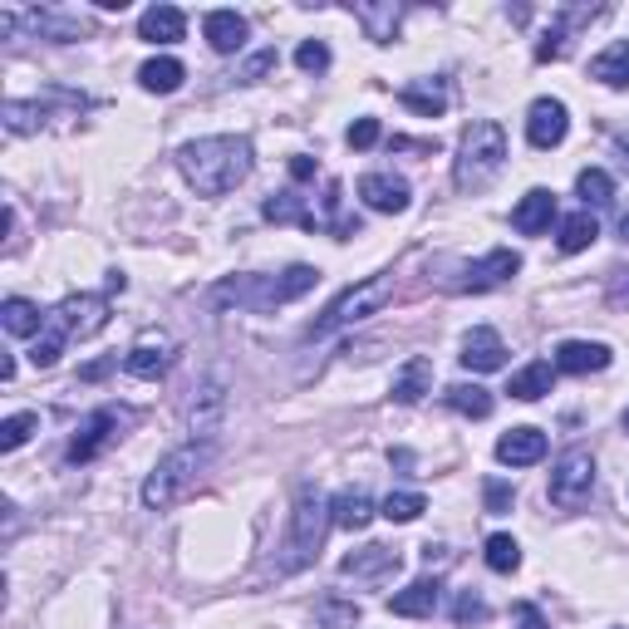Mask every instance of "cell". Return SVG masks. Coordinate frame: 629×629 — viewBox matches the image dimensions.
Returning <instances> with one entry per match:
<instances>
[{
  "mask_svg": "<svg viewBox=\"0 0 629 629\" xmlns=\"http://www.w3.org/2000/svg\"><path fill=\"white\" fill-rule=\"evenodd\" d=\"M182 80H187V70H182L178 60H168V54H163V60H148V64L138 70V84H143L148 94H178Z\"/></svg>",
  "mask_w": 629,
  "mask_h": 629,
  "instance_id": "obj_33",
  "label": "cell"
},
{
  "mask_svg": "<svg viewBox=\"0 0 629 629\" xmlns=\"http://www.w3.org/2000/svg\"><path fill=\"white\" fill-rule=\"evenodd\" d=\"M546 458V433L541 428H512V433L496 438V462L502 468H532Z\"/></svg>",
  "mask_w": 629,
  "mask_h": 629,
  "instance_id": "obj_16",
  "label": "cell"
},
{
  "mask_svg": "<svg viewBox=\"0 0 629 629\" xmlns=\"http://www.w3.org/2000/svg\"><path fill=\"white\" fill-rule=\"evenodd\" d=\"M502 168H506V128L496 124V118H472L468 134L458 143L452 187H458V192H488Z\"/></svg>",
  "mask_w": 629,
  "mask_h": 629,
  "instance_id": "obj_4",
  "label": "cell"
},
{
  "mask_svg": "<svg viewBox=\"0 0 629 629\" xmlns=\"http://www.w3.org/2000/svg\"><path fill=\"white\" fill-rule=\"evenodd\" d=\"M379 134H384V128H379V118H355V124H349V148H374V143H379Z\"/></svg>",
  "mask_w": 629,
  "mask_h": 629,
  "instance_id": "obj_47",
  "label": "cell"
},
{
  "mask_svg": "<svg viewBox=\"0 0 629 629\" xmlns=\"http://www.w3.org/2000/svg\"><path fill=\"white\" fill-rule=\"evenodd\" d=\"M570 134V108L560 104V98H536L532 108H526V143L532 148H560Z\"/></svg>",
  "mask_w": 629,
  "mask_h": 629,
  "instance_id": "obj_13",
  "label": "cell"
},
{
  "mask_svg": "<svg viewBox=\"0 0 629 629\" xmlns=\"http://www.w3.org/2000/svg\"><path fill=\"white\" fill-rule=\"evenodd\" d=\"M590 492H595V458L585 448H570L551 472V506L576 512V506L590 502Z\"/></svg>",
  "mask_w": 629,
  "mask_h": 629,
  "instance_id": "obj_10",
  "label": "cell"
},
{
  "mask_svg": "<svg viewBox=\"0 0 629 629\" xmlns=\"http://www.w3.org/2000/svg\"><path fill=\"white\" fill-rule=\"evenodd\" d=\"M50 98H6V108H0V124H6V134H40V128L50 124Z\"/></svg>",
  "mask_w": 629,
  "mask_h": 629,
  "instance_id": "obj_24",
  "label": "cell"
},
{
  "mask_svg": "<svg viewBox=\"0 0 629 629\" xmlns=\"http://www.w3.org/2000/svg\"><path fill=\"white\" fill-rule=\"evenodd\" d=\"M319 281L315 266H291L281 275H231L212 291L217 305H237V311H275V305H291L301 295H311Z\"/></svg>",
  "mask_w": 629,
  "mask_h": 629,
  "instance_id": "obj_3",
  "label": "cell"
},
{
  "mask_svg": "<svg viewBox=\"0 0 629 629\" xmlns=\"http://www.w3.org/2000/svg\"><path fill=\"white\" fill-rule=\"evenodd\" d=\"M35 428H40V413H10L6 423H0V452H15V448H25Z\"/></svg>",
  "mask_w": 629,
  "mask_h": 629,
  "instance_id": "obj_41",
  "label": "cell"
},
{
  "mask_svg": "<svg viewBox=\"0 0 629 629\" xmlns=\"http://www.w3.org/2000/svg\"><path fill=\"white\" fill-rule=\"evenodd\" d=\"M605 295H610V305H615V311H629V271L615 275V281H610V291H605Z\"/></svg>",
  "mask_w": 629,
  "mask_h": 629,
  "instance_id": "obj_49",
  "label": "cell"
},
{
  "mask_svg": "<svg viewBox=\"0 0 629 629\" xmlns=\"http://www.w3.org/2000/svg\"><path fill=\"white\" fill-rule=\"evenodd\" d=\"M104 325H108V295H70V301H60L45 315V329L30 345V364L35 369H54L70 339H94Z\"/></svg>",
  "mask_w": 629,
  "mask_h": 629,
  "instance_id": "obj_2",
  "label": "cell"
},
{
  "mask_svg": "<svg viewBox=\"0 0 629 629\" xmlns=\"http://www.w3.org/2000/svg\"><path fill=\"white\" fill-rule=\"evenodd\" d=\"M222 418H227V379L222 374H207V379H197L182 399L187 438H192V443H212V438L222 433Z\"/></svg>",
  "mask_w": 629,
  "mask_h": 629,
  "instance_id": "obj_8",
  "label": "cell"
},
{
  "mask_svg": "<svg viewBox=\"0 0 629 629\" xmlns=\"http://www.w3.org/2000/svg\"><path fill=\"white\" fill-rule=\"evenodd\" d=\"M355 20L364 25V35H369L374 45H389V40L399 35L403 6L399 0H364V6H355Z\"/></svg>",
  "mask_w": 629,
  "mask_h": 629,
  "instance_id": "obj_23",
  "label": "cell"
},
{
  "mask_svg": "<svg viewBox=\"0 0 629 629\" xmlns=\"http://www.w3.org/2000/svg\"><path fill=\"white\" fill-rule=\"evenodd\" d=\"M610 345H595V339H566L556 349V374H600L610 369Z\"/></svg>",
  "mask_w": 629,
  "mask_h": 629,
  "instance_id": "obj_21",
  "label": "cell"
},
{
  "mask_svg": "<svg viewBox=\"0 0 629 629\" xmlns=\"http://www.w3.org/2000/svg\"><path fill=\"white\" fill-rule=\"evenodd\" d=\"M187 35V15L178 6H148L138 15V40H148V45H178Z\"/></svg>",
  "mask_w": 629,
  "mask_h": 629,
  "instance_id": "obj_19",
  "label": "cell"
},
{
  "mask_svg": "<svg viewBox=\"0 0 629 629\" xmlns=\"http://www.w3.org/2000/svg\"><path fill=\"white\" fill-rule=\"evenodd\" d=\"M506 364V345H502V335L488 325H478L468 339H462V369H472V374H492V369H502Z\"/></svg>",
  "mask_w": 629,
  "mask_h": 629,
  "instance_id": "obj_18",
  "label": "cell"
},
{
  "mask_svg": "<svg viewBox=\"0 0 629 629\" xmlns=\"http://www.w3.org/2000/svg\"><path fill=\"white\" fill-rule=\"evenodd\" d=\"M0 325H6L10 335H40V329H45V315H40L35 301H25V295H10V301L0 305Z\"/></svg>",
  "mask_w": 629,
  "mask_h": 629,
  "instance_id": "obj_35",
  "label": "cell"
},
{
  "mask_svg": "<svg viewBox=\"0 0 629 629\" xmlns=\"http://www.w3.org/2000/svg\"><path fill=\"white\" fill-rule=\"evenodd\" d=\"M488 566L496 570V576H512L516 566H522V546H516L506 532H496V536H488Z\"/></svg>",
  "mask_w": 629,
  "mask_h": 629,
  "instance_id": "obj_40",
  "label": "cell"
},
{
  "mask_svg": "<svg viewBox=\"0 0 629 629\" xmlns=\"http://www.w3.org/2000/svg\"><path fill=\"white\" fill-rule=\"evenodd\" d=\"M275 64H281V54H275V45H271V50H256V54H251V60L237 70V80H241V84H261V80H266V74L275 70Z\"/></svg>",
  "mask_w": 629,
  "mask_h": 629,
  "instance_id": "obj_45",
  "label": "cell"
},
{
  "mask_svg": "<svg viewBox=\"0 0 629 629\" xmlns=\"http://www.w3.org/2000/svg\"><path fill=\"white\" fill-rule=\"evenodd\" d=\"M114 364H118V359H98V364H90V369L80 374V379H90V384H94V379H104V374L114 369Z\"/></svg>",
  "mask_w": 629,
  "mask_h": 629,
  "instance_id": "obj_52",
  "label": "cell"
},
{
  "mask_svg": "<svg viewBox=\"0 0 629 629\" xmlns=\"http://www.w3.org/2000/svg\"><path fill=\"white\" fill-rule=\"evenodd\" d=\"M590 80L610 84V90H629V40H615L590 60Z\"/></svg>",
  "mask_w": 629,
  "mask_h": 629,
  "instance_id": "obj_32",
  "label": "cell"
},
{
  "mask_svg": "<svg viewBox=\"0 0 629 629\" xmlns=\"http://www.w3.org/2000/svg\"><path fill=\"white\" fill-rule=\"evenodd\" d=\"M212 458H217L212 443L172 448L168 458L148 472V482H143V506H148V512H168V506L187 502V496L197 492V482H202V472L212 468Z\"/></svg>",
  "mask_w": 629,
  "mask_h": 629,
  "instance_id": "obj_5",
  "label": "cell"
},
{
  "mask_svg": "<svg viewBox=\"0 0 629 629\" xmlns=\"http://www.w3.org/2000/svg\"><path fill=\"white\" fill-rule=\"evenodd\" d=\"M399 104L418 118H443L452 94H448V80H408L399 90Z\"/></svg>",
  "mask_w": 629,
  "mask_h": 629,
  "instance_id": "obj_17",
  "label": "cell"
},
{
  "mask_svg": "<svg viewBox=\"0 0 629 629\" xmlns=\"http://www.w3.org/2000/svg\"><path fill=\"white\" fill-rule=\"evenodd\" d=\"M291 178L295 182H311L315 178V158H301V153H295V158H291Z\"/></svg>",
  "mask_w": 629,
  "mask_h": 629,
  "instance_id": "obj_50",
  "label": "cell"
},
{
  "mask_svg": "<svg viewBox=\"0 0 629 629\" xmlns=\"http://www.w3.org/2000/svg\"><path fill=\"white\" fill-rule=\"evenodd\" d=\"M403 566V556L394 546H364V551H349L339 560V576H355V580H374V576H394Z\"/></svg>",
  "mask_w": 629,
  "mask_h": 629,
  "instance_id": "obj_22",
  "label": "cell"
},
{
  "mask_svg": "<svg viewBox=\"0 0 629 629\" xmlns=\"http://www.w3.org/2000/svg\"><path fill=\"white\" fill-rule=\"evenodd\" d=\"M295 64H301V74H325L329 70V45H325V40H301Z\"/></svg>",
  "mask_w": 629,
  "mask_h": 629,
  "instance_id": "obj_43",
  "label": "cell"
},
{
  "mask_svg": "<svg viewBox=\"0 0 629 629\" xmlns=\"http://www.w3.org/2000/svg\"><path fill=\"white\" fill-rule=\"evenodd\" d=\"M335 526V516H329V502L319 496V488L305 482L301 492H295V512H291V532L281 541V556H275V570L281 576H295V570L315 566L319 546H325V532Z\"/></svg>",
  "mask_w": 629,
  "mask_h": 629,
  "instance_id": "obj_6",
  "label": "cell"
},
{
  "mask_svg": "<svg viewBox=\"0 0 629 629\" xmlns=\"http://www.w3.org/2000/svg\"><path fill=\"white\" fill-rule=\"evenodd\" d=\"M423 566L433 570V566H448V546H433V541H428L423 546Z\"/></svg>",
  "mask_w": 629,
  "mask_h": 629,
  "instance_id": "obj_51",
  "label": "cell"
},
{
  "mask_svg": "<svg viewBox=\"0 0 629 629\" xmlns=\"http://www.w3.org/2000/svg\"><path fill=\"white\" fill-rule=\"evenodd\" d=\"M551 222H556V192H546V187H532V192L512 207V227L522 231V237H546Z\"/></svg>",
  "mask_w": 629,
  "mask_h": 629,
  "instance_id": "obj_15",
  "label": "cell"
},
{
  "mask_svg": "<svg viewBox=\"0 0 629 629\" xmlns=\"http://www.w3.org/2000/svg\"><path fill=\"white\" fill-rule=\"evenodd\" d=\"M389 301H394V275H369V281L349 285V291L339 295V301H329V305H325V315H319L315 325H311V339L339 335V329H349V325H359V319L379 315Z\"/></svg>",
  "mask_w": 629,
  "mask_h": 629,
  "instance_id": "obj_7",
  "label": "cell"
},
{
  "mask_svg": "<svg viewBox=\"0 0 629 629\" xmlns=\"http://www.w3.org/2000/svg\"><path fill=\"white\" fill-rule=\"evenodd\" d=\"M172 359H178V345H172V335H163V329H148V335H138L134 349L124 355V369L134 374V379H163V374L172 369Z\"/></svg>",
  "mask_w": 629,
  "mask_h": 629,
  "instance_id": "obj_12",
  "label": "cell"
},
{
  "mask_svg": "<svg viewBox=\"0 0 629 629\" xmlns=\"http://www.w3.org/2000/svg\"><path fill=\"white\" fill-rule=\"evenodd\" d=\"M443 399H448L452 413H462V418H492V408H496V399L482 389V384H452Z\"/></svg>",
  "mask_w": 629,
  "mask_h": 629,
  "instance_id": "obj_37",
  "label": "cell"
},
{
  "mask_svg": "<svg viewBox=\"0 0 629 629\" xmlns=\"http://www.w3.org/2000/svg\"><path fill=\"white\" fill-rule=\"evenodd\" d=\"M261 217H266V222H275V227L295 222V227H305V231H325V217L311 212V207H305V197H295V192H275V197H266Z\"/></svg>",
  "mask_w": 629,
  "mask_h": 629,
  "instance_id": "obj_26",
  "label": "cell"
},
{
  "mask_svg": "<svg viewBox=\"0 0 629 629\" xmlns=\"http://www.w3.org/2000/svg\"><path fill=\"white\" fill-rule=\"evenodd\" d=\"M329 516H335V526H345V532H364V526L374 522V502L364 488H345L329 502Z\"/></svg>",
  "mask_w": 629,
  "mask_h": 629,
  "instance_id": "obj_30",
  "label": "cell"
},
{
  "mask_svg": "<svg viewBox=\"0 0 629 629\" xmlns=\"http://www.w3.org/2000/svg\"><path fill=\"white\" fill-rule=\"evenodd\" d=\"M30 25H35L40 40H54V45H70V40L94 35L90 20H84V15H64V10H35V15H30Z\"/></svg>",
  "mask_w": 629,
  "mask_h": 629,
  "instance_id": "obj_27",
  "label": "cell"
},
{
  "mask_svg": "<svg viewBox=\"0 0 629 629\" xmlns=\"http://www.w3.org/2000/svg\"><path fill=\"white\" fill-rule=\"evenodd\" d=\"M595 10H560L556 20H551V30L541 35V45H536V60L546 64V60H566L570 54V35H576V25L580 20H590Z\"/></svg>",
  "mask_w": 629,
  "mask_h": 629,
  "instance_id": "obj_29",
  "label": "cell"
},
{
  "mask_svg": "<svg viewBox=\"0 0 629 629\" xmlns=\"http://www.w3.org/2000/svg\"><path fill=\"white\" fill-rule=\"evenodd\" d=\"M595 237H600V222H595V212H576V217H566V222H560L556 247L566 251V256H580V251L595 247Z\"/></svg>",
  "mask_w": 629,
  "mask_h": 629,
  "instance_id": "obj_34",
  "label": "cell"
},
{
  "mask_svg": "<svg viewBox=\"0 0 629 629\" xmlns=\"http://www.w3.org/2000/svg\"><path fill=\"white\" fill-rule=\"evenodd\" d=\"M551 384H556V364H546V359H532L526 369H516L512 374V399H522V403H536V399H546L551 394Z\"/></svg>",
  "mask_w": 629,
  "mask_h": 629,
  "instance_id": "obj_31",
  "label": "cell"
},
{
  "mask_svg": "<svg viewBox=\"0 0 629 629\" xmlns=\"http://www.w3.org/2000/svg\"><path fill=\"white\" fill-rule=\"evenodd\" d=\"M576 192H580L585 212H590V207H610L615 202V182H610V172H605V168H585L576 178Z\"/></svg>",
  "mask_w": 629,
  "mask_h": 629,
  "instance_id": "obj_38",
  "label": "cell"
},
{
  "mask_svg": "<svg viewBox=\"0 0 629 629\" xmlns=\"http://www.w3.org/2000/svg\"><path fill=\"white\" fill-rule=\"evenodd\" d=\"M202 35L217 54H237L247 45V20H241L237 10H212V15L202 20Z\"/></svg>",
  "mask_w": 629,
  "mask_h": 629,
  "instance_id": "obj_28",
  "label": "cell"
},
{
  "mask_svg": "<svg viewBox=\"0 0 629 629\" xmlns=\"http://www.w3.org/2000/svg\"><path fill=\"white\" fill-rule=\"evenodd\" d=\"M428 512V502H423V492H389L384 496V506H379V516L384 522H418V516Z\"/></svg>",
  "mask_w": 629,
  "mask_h": 629,
  "instance_id": "obj_39",
  "label": "cell"
},
{
  "mask_svg": "<svg viewBox=\"0 0 629 629\" xmlns=\"http://www.w3.org/2000/svg\"><path fill=\"white\" fill-rule=\"evenodd\" d=\"M512 620H516V629H551V620L536 610L532 600H522V605H516V610H512Z\"/></svg>",
  "mask_w": 629,
  "mask_h": 629,
  "instance_id": "obj_48",
  "label": "cell"
},
{
  "mask_svg": "<svg viewBox=\"0 0 629 629\" xmlns=\"http://www.w3.org/2000/svg\"><path fill=\"white\" fill-rule=\"evenodd\" d=\"M482 496H488V512L492 516H502V512H512V502H516V492H512V482H502V478H492L488 488H482Z\"/></svg>",
  "mask_w": 629,
  "mask_h": 629,
  "instance_id": "obj_46",
  "label": "cell"
},
{
  "mask_svg": "<svg viewBox=\"0 0 629 629\" xmlns=\"http://www.w3.org/2000/svg\"><path fill=\"white\" fill-rule=\"evenodd\" d=\"M620 241H629V212H620Z\"/></svg>",
  "mask_w": 629,
  "mask_h": 629,
  "instance_id": "obj_53",
  "label": "cell"
},
{
  "mask_svg": "<svg viewBox=\"0 0 629 629\" xmlns=\"http://www.w3.org/2000/svg\"><path fill=\"white\" fill-rule=\"evenodd\" d=\"M488 600H482L478 590H462L458 605H452V620H458V629H472V625H488Z\"/></svg>",
  "mask_w": 629,
  "mask_h": 629,
  "instance_id": "obj_42",
  "label": "cell"
},
{
  "mask_svg": "<svg viewBox=\"0 0 629 629\" xmlns=\"http://www.w3.org/2000/svg\"><path fill=\"white\" fill-rule=\"evenodd\" d=\"M423 394H433V359L413 355L399 374H394V403L413 408V403H423Z\"/></svg>",
  "mask_w": 629,
  "mask_h": 629,
  "instance_id": "obj_25",
  "label": "cell"
},
{
  "mask_svg": "<svg viewBox=\"0 0 629 629\" xmlns=\"http://www.w3.org/2000/svg\"><path fill=\"white\" fill-rule=\"evenodd\" d=\"M359 202L369 207V212L399 217V212H408L413 192H408V182L394 178V172H364V178H359Z\"/></svg>",
  "mask_w": 629,
  "mask_h": 629,
  "instance_id": "obj_14",
  "label": "cell"
},
{
  "mask_svg": "<svg viewBox=\"0 0 629 629\" xmlns=\"http://www.w3.org/2000/svg\"><path fill=\"white\" fill-rule=\"evenodd\" d=\"M625 433H629V408H625Z\"/></svg>",
  "mask_w": 629,
  "mask_h": 629,
  "instance_id": "obj_54",
  "label": "cell"
},
{
  "mask_svg": "<svg viewBox=\"0 0 629 629\" xmlns=\"http://www.w3.org/2000/svg\"><path fill=\"white\" fill-rule=\"evenodd\" d=\"M256 168V148L241 134H217L197 138L178 148V172L192 182L197 197H227L231 187H241Z\"/></svg>",
  "mask_w": 629,
  "mask_h": 629,
  "instance_id": "obj_1",
  "label": "cell"
},
{
  "mask_svg": "<svg viewBox=\"0 0 629 629\" xmlns=\"http://www.w3.org/2000/svg\"><path fill=\"white\" fill-rule=\"evenodd\" d=\"M128 423H134V408H118V403L94 408V413L80 423L74 443H70V468H84V462H94L108 443H118V438H124Z\"/></svg>",
  "mask_w": 629,
  "mask_h": 629,
  "instance_id": "obj_9",
  "label": "cell"
},
{
  "mask_svg": "<svg viewBox=\"0 0 629 629\" xmlns=\"http://www.w3.org/2000/svg\"><path fill=\"white\" fill-rule=\"evenodd\" d=\"M438 600H443V580H438V576H423V580L408 585V590L394 595L389 610L399 615V620H428V615L438 610Z\"/></svg>",
  "mask_w": 629,
  "mask_h": 629,
  "instance_id": "obj_20",
  "label": "cell"
},
{
  "mask_svg": "<svg viewBox=\"0 0 629 629\" xmlns=\"http://www.w3.org/2000/svg\"><path fill=\"white\" fill-rule=\"evenodd\" d=\"M319 620H325L329 629H355V625H359V605L335 600V595H329V600L319 605Z\"/></svg>",
  "mask_w": 629,
  "mask_h": 629,
  "instance_id": "obj_44",
  "label": "cell"
},
{
  "mask_svg": "<svg viewBox=\"0 0 629 629\" xmlns=\"http://www.w3.org/2000/svg\"><path fill=\"white\" fill-rule=\"evenodd\" d=\"M516 271H522V251L496 247V251H488L482 261L462 266L458 281H448V291H458V295H482V291H496V285H506Z\"/></svg>",
  "mask_w": 629,
  "mask_h": 629,
  "instance_id": "obj_11",
  "label": "cell"
},
{
  "mask_svg": "<svg viewBox=\"0 0 629 629\" xmlns=\"http://www.w3.org/2000/svg\"><path fill=\"white\" fill-rule=\"evenodd\" d=\"M345 207V182L339 178H329L325 182V231H335V241H349V237H359V217H345L339 212Z\"/></svg>",
  "mask_w": 629,
  "mask_h": 629,
  "instance_id": "obj_36",
  "label": "cell"
}]
</instances>
